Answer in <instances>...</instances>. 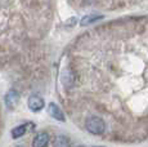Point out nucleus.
<instances>
[{"instance_id": "9d476101", "label": "nucleus", "mask_w": 148, "mask_h": 147, "mask_svg": "<svg viewBox=\"0 0 148 147\" xmlns=\"http://www.w3.org/2000/svg\"><path fill=\"white\" fill-rule=\"evenodd\" d=\"M16 147H25V146H22V145H19V146H16Z\"/></svg>"}, {"instance_id": "7ed1b4c3", "label": "nucleus", "mask_w": 148, "mask_h": 147, "mask_svg": "<svg viewBox=\"0 0 148 147\" xmlns=\"http://www.w3.org/2000/svg\"><path fill=\"white\" fill-rule=\"evenodd\" d=\"M49 143V134L45 132H41L35 135L32 141V147H47Z\"/></svg>"}, {"instance_id": "f257e3e1", "label": "nucleus", "mask_w": 148, "mask_h": 147, "mask_svg": "<svg viewBox=\"0 0 148 147\" xmlns=\"http://www.w3.org/2000/svg\"><path fill=\"white\" fill-rule=\"evenodd\" d=\"M85 128L92 134L101 135L106 132V123H104L103 119L99 116H90L85 121Z\"/></svg>"}, {"instance_id": "9b49d317", "label": "nucleus", "mask_w": 148, "mask_h": 147, "mask_svg": "<svg viewBox=\"0 0 148 147\" xmlns=\"http://www.w3.org/2000/svg\"><path fill=\"white\" fill-rule=\"evenodd\" d=\"M93 147H103V146H93Z\"/></svg>"}, {"instance_id": "f03ea898", "label": "nucleus", "mask_w": 148, "mask_h": 147, "mask_svg": "<svg viewBox=\"0 0 148 147\" xmlns=\"http://www.w3.org/2000/svg\"><path fill=\"white\" fill-rule=\"evenodd\" d=\"M27 106H28V109H30L31 111L38 112L45 106V102H44V100H42L41 97H39V95H31V97L28 98V101H27Z\"/></svg>"}, {"instance_id": "20e7f679", "label": "nucleus", "mask_w": 148, "mask_h": 147, "mask_svg": "<svg viewBox=\"0 0 148 147\" xmlns=\"http://www.w3.org/2000/svg\"><path fill=\"white\" fill-rule=\"evenodd\" d=\"M18 98H19V95H18V93L16 92L14 89L12 90H9L8 92V94L5 95V104H7V107L9 110H14L16 109V104L18 103Z\"/></svg>"}, {"instance_id": "39448f33", "label": "nucleus", "mask_w": 148, "mask_h": 147, "mask_svg": "<svg viewBox=\"0 0 148 147\" xmlns=\"http://www.w3.org/2000/svg\"><path fill=\"white\" fill-rule=\"evenodd\" d=\"M48 112H49V115L52 117H54L56 120L58 121H66V117H64L63 112H62V110L59 109L58 106H57L56 103H49V107H48Z\"/></svg>"}, {"instance_id": "6e6552de", "label": "nucleus", "mask_w": 148, "mask_h": 147, "mask_svg": "<svg viewBox=\"0 0 148 147\" xmlns=\"http://www.w3.org/2000/svg\"><path fill=\"white\" fill-rule=\"evenodd\" d=\"M53 147H70V139L64 135H58L54 138Z\"/></svg>"}, {"instance_id": "1a4fd4ad", "label": "nucleus", "mask_w": 148, "mask_h": 147, "mask_svg": "<svg viewBox=\"0 0 148 147\" xmlns=\"http://www.w3.org/2000/svg\"><path fill=\"white\" fill-rule=\"evenodd\" d=\"M102 18V16H99V14H92V16H85L84 18L80 21V25L81 26H86V25H90V23H93V22H95V21H98V19H101Z\"/></svg>"}, {"instance_id": "423d86ee", "label": "nucleus", "mask_w": 148, "mask_h": 147, "mask_svg": "<svg viewBox=\"0 0 148 147\" xmlns=\"http://www.w3.org/2000/svg\"><path fill=\"white\" fill-rule=\"evenodd\" d=\"M28 128H34L32 124H23V125H19L17 128H14L12 131V137L13 138H19L27 132Z\"/></svg>"}, {"instance_id": "0eeeda50", "label": "nucleus", "mask_w": 148, "mask_h": 147, "mask_svg": "<svg viewBox=\"0 0 148 147\" xmlns=\"http://www.w3.org/2000/svg\"><path fill=\"white\" fill-rule=\"evenodd\" d=\"M73 81H75V78H73L72 72L70 70H66V71L62 74V83L64 84V87H67V88L72 87Z\"/></svg>"}]
</instances>
